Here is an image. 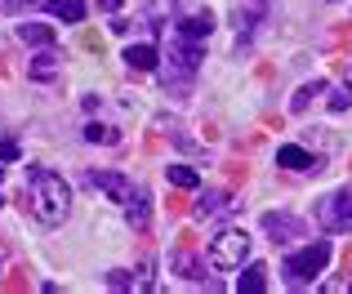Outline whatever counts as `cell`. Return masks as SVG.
<instances>
[{
    "mask_svg": "<svg viewBox=\"0 0 352 294\" xmlns=\"http://www.w3.org/2000/svg\"><path fill=\"white\" fill-rule=\"evenodd\" d=\"M201 58H206L201 41H188V36H179V41L170 45V54H165V67H161V80H165V89H170V85H188V80L197 76Z\"/></svg>",
    "mask_w": 352,
    "mask_h": 294,
    "instance_id": "7a4b0ae2",
    "label": "cell"
},
{
    "mask_svg": "<svg viewBox=\"0 0 352 294\" xmlns=\"http://www.w3.org/2000/svg\"><path fill=\"white\" fill-rule=\"evenodd\" d=\"M348 98H352V94H335V98H330V112H344V107H348Z\"/></svg>",
    "mask_w": 352,
    "mask_h": 294,
    "instance_id": "7402d4cb",
    "label": "cell"
},
{
    "mask_svg": "<svg viewBox=\"0 0 352 294\" xmlns=\"http://www.w3.org/2000/svg\"><path fill=\"white\" fill-rule=\"evenodd\" d=\"M125 5V0H98V9H107V14H112V9H120Z\"/></svg>",
    "mask_w": 352,
    "mask_h": 294,
    "instance_id": "cb8c5ba5",
    "label": "cell"
},
{
    "mask_svg": "<svg viewBox=\"0 0 352 294\" xmlns=\"http://www.w3.org/2000/svg\"><path fill=\"white\" fill-rule=\"evenodd\" d=\"M45 9H50L58 23H80V18H85V0H45Z\"/></svg>",
    "mask_w": 352,
    "mask_h": 294,
    "instance_id": "5bb4252c",
    "label": "cell"
},
{
    "mask_svg": "<svg viewBox=\"0 0 352 294\" xmlns=\"http://www.w3.org/2000/svg\"><path fill=\"white\" fill-rule=\"evenodd\" d=\"M85 183H89L94 192H103L107 201H116V205H129V196L138 192L134 183H129L125 174H116V170H89V174H85Z\"/></svg>",
    "mask_w": 352,
    "mask_h": 294,
    "instance_id": "8992f818",
    "label": "cell"
},
{
    "mask_svg": "<svg viewBox=\"0 0 352 294\" xmlns=\"http://www.w3.org/2000/svg\"><path fill=\"white\" fill-rule=\"evenodd\" d=\"M85 139H89V143H107V147H112V143H120V134L112 130V125H98V121H89V125H85Z\"/></svg>",
    "mask_w": 352,
    "mask_h": 294,
    "instance_id": "ac0fdd59",
    "label": "cell"
},
{
    "mask_svg": "<svg viewBox=\"0 0 352 294\" xmlns=\"http://www.w3.org/2000/svg\"><path fill=\"white\" fill-rule=\"evenodd\" d=\"M23 205H27V214L36 218V223H45V227H58L63 218L72 214V188L58 179L54 170H27V179H23Z\"/></svg>",
    "mask_w": 352,
    "mask_h": 294,
    "instance_id": "6da1fadb",
    "label": "cell"
},
{
    "mask_svg": "<svg viewBox=\"0 0 352 294\" xmlns=\"http://www.w3.org/2000/svg\"><path fill=\"white\" fill-rule=\"evenodd\" d=\"M344 80H348V94H352V63H348V76Z\"/></svg>",
    "mask_w": 352,
    "mask_h": 294,
    "instance_id": "d4e9b609",
    "label": "cell"
},
{
    "mask_svg": "<svg viewBox=\"0 0 352 294\" xmlns=\"http://www.w3.org/2000/svg\"><path fill=\"white\" fill-rule=\"evenodd\" d=\"M174 268H183V277H192V281L206 277V272H201V263L192 259V254H174Z\"/></svg>",
    "mask_w": 352,
    "mask_h": 294,
    "instance_id": "d6986e66",
    "label": "cell"
},
{
    "mask_svg": "<svg viewBox=\"0 0 352 294\" xmlns=\"http://www.w3.org/2000/svg\"><path fill=\"white\" fill-rule=\"evenodd\" d=\"M165 179H170L174 183V188H197V183H201V174L197 170H192V165H170V170H165Z\"/></svg>",
    "mask_w": 352,
    "mask_h": 294,
    "instance_id": "2e32d148",
    "label": "cell"
},
{
    "mask_svg": "<svg viewBox=\"0 0 352 294\" xmlns=\"http://www.w3.org/2000/svg\"><path fill=\"white\" fill-rule=\"evenodd\" d=\"M54 67H58V63H54V54H41V58L32 63V76H36V80H50Z\"/></svg>",
    "mask_w": 352,
    "mask_h": 294,
    "instance_id": "ffe728a7",
    "label": "cell"
},
{
    "mask_svg": "<svg viewBox=\"0 0 352 294\" xmlns=\"http://www.w3.org/2000/svg\"><path fill=\"white\" fill-rule=\"evenodd\" d=\"M326 263H330V245L326 241H308L303 250L285 254L281 272H285V281H290V286H308V281H317L321 272H326Z\"/></svg>",
    "mask_w": 352,
    "mask_h": 294,
    "instance_id": "3957f363",
    "label": "cell"
},
{
    "mask_svg": "<svg viewBox=\"0 0 352 294\" xmlns=\"http://www.w3.org/2000/svg\"><path fill=\"white\" fill-rule=\"evenodd\" d=\"M210 32H214V14H210V9L206 14H188L179 23V36H188V41H206Z\"/></svg>",
    "mask_w": 352,
    "mask_h": 294,
    "instance_id": "30bf717a",
    "label": "cell"
},
{
    "mask_svg": "<svg viewBox=\"0 0 352 294\" xmlns=\"http://www.w3.org/2000/svg\"><path fill=\"white\" fill-rule=\"evenodd\" d=\"M232 210H236V201L228 192H206L197 201V218H219V214H232Z\"/></svg>",
    "mask_w": 352,
    "mask_h": 294,
    "instance_id": "9c48e42d",
    "label": "cell"
},
{
    "mask_svg": "<svg viewBox=\"0 0 352 294\" xmlns=\"http://www.w3.org/2000/svg\"><path fill=\"white\" fill-rule=\"evenodd\" d=\"M276 165L281 170H317V156L299 143H285V147H276Z\"/></svg>",
    "mask_w": 352,
    "mask_h": 294,
    "instance_id": "ba28073f",
    "label": "cell"
},
{
    "mask_svg": "<svg viewBox=\"0 0 352 294\" xmlns=\"http://www.w3.org/2000/svg\"><path fill=\"white\" fill-rule=\"evenodd\" d=\"M18 41L50 49V45H54V27H50V23H18Z\"/></svg>",
    "mask_w": 352,
    "mask_h": 294,
    "instance_id": "4fadbf2b",
    "label": "cell"
},
{
    "mask_svg": "<svg viewBox=\"0 0 352 294\" xmlns=\"http://www.w3.org/2000/svg\"><path fill=\"white\" fill-rule=\"evenodd\" d=\"M206 259H210V268H219V272L241 268V263L250 259V236L241 232V227H223V232H219L214 241H210Z\"/></svg>",
    "mask_w": 352,
    "mask_h": 294,
    "instance_id": "277c9868",
    "label": "cell"
},
{
    "mask_svg": "<svg viewBox=\"0 0 352 294\" xmlns=\"http://www.w3.org/2000/svg\"><path fill=\"white\" fill-rule=\"evenodd\" d=\"M147 214H152V205H147V192L138 188L125 205V218H129V227H147Z\"/></svg>",
    "mask_w": 352,
    "mask_h": 294,
    "instance_id": "9a60e30c",
    "label": "cell"
},
{
    "mask_svg": "<svg viewBox=\"0 0 352 294\" xmlns=\"http://www.w3.org/2000/svg\"><path fill=\"white\" fill-rule=\"evenodd\" d=\"M317 94H326V80H312V85H299V94L290 98V107H294V112H303V107H308Z\"/></svg>",
    "mask_w": 352,
    "mask_h": 294,
    "instance_id": "e0dca14e",
    "label": "cell"
},
{
    "mask_svg": "<svg viewBox=\"0 0 352 294\" xmlns=\"http://www.w3.org/2000/svg\"><path fill=\"white\" fill-rule=\"evenodd\" d=\"M263 232L272 245H290L294 236H303V218L294 214H263Z\"/></svg>",
    "mask_w": 352,
    "mask_h": 294,
    "instance_id": "52a82bcc",
    "label": "cell"
},
{
    "mask_svg": "<svg viewBox=\"0 0 352 294\" xmlns=\"http://www.w3.org/2000/svg\"><path fill=\"white\" fill-rule=\"evenodd\" d=\"M23 5H41V0H5V9H9V14H18Z\"/></svg>",
    "mask_w": 352,
    "mask_h": 294,
    "instance_id": "603a6c76",
    "label": "cell"
},
{
    "mask_svg": "<svg viewBox=\"0 0 352 294\" xmlns=\"http://www.w3.org/2000/svg\"><path fill=\"white\" fill-rule=\"evenodd\" d=\"M156 58H161V54H156L152 41H138V45H129V49H125V63H129L134 71H152Z\"/></svg>",
    "mask_w": 352,
    "mask_h": 294,
    "instance_id": "8fae6325",
    "label": "cell"
},
{
    "mask_svg": "<svg viewBox=\"0 0 352 294\" xmlns=\"http://www.w3.org/2000/svg\"><path fill=\"white\" fill-rule=\"evenodd\" d=\"M263 290H267V268L263 263H250L236 277V294H263Z\"/></svg>",
    "mask_w": 352,
    "mask_h": 294,
    "instance_id": "7c38bea8",
    "label": "cell"
},
{
    "mask_svg": "<svg viewBox=\"0 0 352 294\" xmlns=\"http://www.w3.org/2000/svg\"><path fill=\"white\" fill-rule=\"evenodd\" d=\"M18 156H23V152H18L14 139H0V161H18Z\"/></svg>",
    "mask_w": 352,
    "mask_h": 294,
    "instance_id": "44dd1931",
    "label": "cell"
},
{
    "mask_svg": "<svg viewBox=\"0 0 352 294\" xmlns=\"http://www.w3.org/2000/svg\"><path fill=\"white\" fill-rule=\"evenodd\" d=\"M317 223L326 227V232H339V227L352 223V188H339V192H330V196L321 201L317 205Z\"/></svg>",
    "mask_w": 352,
    "mask_h": 294,
    "instance_id": "5b68a950",
    "label": "cell"
},
{
    "mask_svg": "<svg viewBox=\"0 0 352 294\" xmlns=\"http://www.w3.org/2000/svg\"><path fill=\"white\" fill-rule=\"evenodd\" d=\"M0 179H5V170H0Z\"/></svg>",
    "mask_w": 352,
    "mask_h": 294,
    "instance_id": "484cf974",
    "label": "cell"
}]
</instances>
